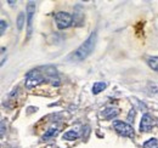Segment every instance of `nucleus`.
Here are the masks:
<instances>
[{"mask_svg": "<svg viewBox=\"0 0 158 148\" xmlns=\"http://www.w3.org/2000/svg\"><path fill=\"white\" fill-rule=\"evenodd\" d=\"M143 148H158V141L156 138H150L143 143Z\"/></svg>", "mask_w": 158, "mask_h": 148, "instance_id": "obj_12", "label": "nucleus"}, {"mask_svg": "<svg viewBox=\"0 0 158 148\" xmlns=\"http://www.w3.org/2000/svg\"><path fill=\"white\" fill-rule=\"evenodd\" d=\"M4 132H5V124L4 121H1V137L4 136Z\"/></svg>", "mask_w": 158, "mask_h": 148, "instance_id": "obj_16", "label": "nucleus"}, {"mask_svg": "<svg viewBox=\"0 0 158 148\" xmlns=\"http://www.w3.org/2000/svg\"><path fill=\"white\" fill-rule=\"evenodd\" d=\"M0 26H1V29H0V33H1V35L5 33V31H6V28H7V23L4 21V19H1L0 21Z\"/></svg>", "mask_w": 158, "mask_h": 148, "instance_id": "obj_15", "label": "nucleus"}, {"mask_svg": "<svg viewBox=\"0 0 158 148\" xmlns=\"http://www.w3.org/2000/svg\"><path fill=\"white\" fill-rule=\"evenodd\" d=\"M24 14L23 12H21L20 15H19V17H17V28H19V31H21L22 28H23V24H24Z\"/></svg>", "mask_w": 158, "mask_h": 148, "instance_id": "obj_13", "label": "nucleus"}, {"mask_svg": "<svg viewBox=\"0 0 158 148\" xmlns=\"http://www.w3.org/2000/svg\"><path fill=\"white\" fill-rule=\"evenodd\" d=\"M35 2L34 1H29L27 5V33H28V38L32 34V28H33V17L35 14Z\"/></svg>", "mask_w": 158, "mask_h": 148, "instance_id": "obj_5", "label": "nucleus"}, {"mask_svg": "<svg viewBox=\"0 0 158 148\" xmlns=\"http://www.w3.org/2000/svg\"><path fill=\"white\" fill-rule=\"evenodd\" d=\"M55 21L59 29H66L73 24V16L68 12L60 11L57 14H55Z\"/></svg>", "mask_w": 158, "mask_h": 148, "instance_id": "obj_3", "label": "nucleus"}, {"mask_svg": "<svg viewBox=\"0 0 158 148\" xmlns=\"http://www.w3.org/2000/svg\"><path fill=\"white\" fill-rule=\"evenodd\" d=\"M107 88V84L105 81H96L94 85H93V93L94 95H98L101 91H103L105 89Z\"/></svg>", "mask_w": 158, "mask_h": 148, "instance_id": "obj_9", "label": "nucleus"}, {"mask_svg": "<svg viewBox=\"0 0 158 148\" xmlns=\"http://www.w3.org/2000/svg\"><path fill=\"white\" fill-rule=\"evenodd\" d=\"M153 128V119L150 114H145L141 118V123H140V131L141 132H148Z\"/></svg>", "mask_w": 158, "mask_h": 148, "instance_id": "obj_6", "label": "nucleus"}, {"mask_svg": "<svg viewBox=\"0 0 158 148\" xmlns=\"http://www.w3.org/2000/svg\"><path fill=\"white\" fill-rule=\"evenodd\" d=\"M63 140L66 141H73V140H77L79 137V134L76 131V130H71V131H67L63 134Z\"/></svg>", "mask_w": 158, "mask_h": 148, "instance_id": "obj_10", "label": "nucleus"}, {"mask_svg": "<svg viewBox=\"0 0 158 148\" xmlns=\"http://www.w3.org/2000/svg\"><path fill=\"white\" fill-rule=\"evenodd\" d=\"M113 129L123 137H134V129L128 123H124L122 120H114L113 121Z\"/></svg>", "mask_w": 158, "mask_h": 148, "instance_id": "obj_4", "label": "nucleus"}, {"mask_svg": "<svg viewBox=\"0 0 158 148\" xmlns=\"http://www.w3.org/2000/svg\"><path fill=\"white\" fill-rule=\"evenodd\" d=\"M44 81H46L44 72H40V69H34V71H31L26 75V81L24 83H26L27 89H32V88H35V86L40 85Z\"/></svg>", "mask_w": 158, "mask_h": 148, "instance_id": "obj_2", "label": "nucleus"}, {"mask_svg": "<svg viewBox=\"0 0 158 148\" xmlns=\"http://www.w3.org/2000/svg\"><path fill=\"white\" fill-rule=\"evenodd\" d=\"M96 40H98V34L95 32H93L89 38L79 46L78 49L71 55V60L74 62H81L85 58H88L89 56L93 54L95 45H96Z\"/></svg>", "mask_w": 158, "mask_h": 148, "instance_id": "obj_1", "label": "nucleus"}, {"mask_svg": "<svg viewBox=\"0 0 158 148\" xmlns=\"http://www.w3.org/2000/svg\"><path fill=\"white\" fill-rule=\"evenodd\" d=\"M147 63L155 72H158V57H148Z\"/></svg>", "mask_w": 158, "mask_h": 148, "instance_id": "obj_11", "label": "nucleus"}, {"mask_svg": "<svg viewBox=\"0 0 158 148\" xmlns=\"http://www.w3.org/2000/svg\"><path fill=\"white\" fill-rule=\"evenodd\" d=\"M135 114H136V111L134 108H131L129 114H128V121L129 123H134V119H135Z\"/></svg>", "mask_w": 158, "mask_h": 148, "instance_id": "obj_14", "label": "nucleus"}, {"mask_svg": "<svg viewBox=\"0 0 158 148\" xmlns=\"http://www.w3.org/2000/svg\"><path fill=\"white\" fill-rule=\"evenodd\" d=\"M118 114H119V109L117 107H113V106L106 107V108H103L102 112H101V117H102L103 119H107V120L113 119V118L117 117Z\"/></svg>", "mask_w": 158, "mask_h": 148, "instance_id": "obj_7", "label": "nucleus"}, {"mask_svg": "<svg viewBox=\"0 0 158 148\" xmlns=\"http://www.w3.org/2000/svg\"><path fill=\"white\" fill-rule=\"evenodd\" d=\"M60 130L57 126H51L50 129L46 130V132L43 135V137H41V140H44V141H46V140H50V138H54V137H56L57 135H59Z\"/></svg>", "mask_w": 158, "mask_h": 148, "instance_id": "obj_8", "label": "nucleus"}]
</instances>
